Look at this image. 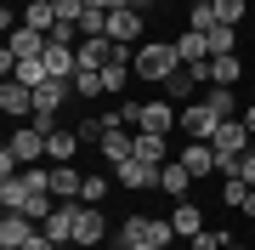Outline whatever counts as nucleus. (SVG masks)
I'll return each instance as SVG.
<instances>
[{"label":"nucleus","mask_w":255,"mask_h":250,"mask_svg":"<svg viewBox=\"0 0 255 250\" xmlns=\"http://www.w3.org/2000/svg\"><path fill=\"white\" fill-rule=\"evenodd\" d=\"M176 68H182V51H176V40H147V46L136 51V74L142 80H170Z\"/></svg>","instance_id":"1"},{"label":"nucleus","mask_w":255,"mask_h":250,"mask_svg":"<svg viewBox=\"0 0 255 250\" xmlns=\"http://www.w3.org/2000/svg\"><path fill=\"white\" fill-rule=\"evenodd\" d=\"M57 23H63V17H57V0H28V6H23V28H40V34H51Z\"/></svg>","instance_id":"14"},{"label":"nucleus","mask_w":255,"mask_h":250,"mask_svg":"<svg viewBox=\"0 0 255 250\" xmlns=\"http://www.w3.org/2000/svg\"><path fill=\"white\" fill-rule=\"evenodd\" d=\"M108 85H102V68H80L74 74V97H102Z\"/></svg>","instance_id":"27"},{"label":"nucleus","mask_w":255,"mask_h":250,"mask_svg":"<svg viewBox=\"0 0 255 250\" xmlns=\"http://www.w3.org/2000/svg\"><path fill=\"white\" fill-rule=\"evenodd\" d=\"M204 102L221 114V120H238V97H233V85H204Z\"/></svg>","instance_id":"21"},{"label":"nucleus","mask_w":255,"mask_h":250,"mask_svg":"<svg viewBox=\"0 0 255 250\" xmlns=\"http://www.w3.org/2000/svg\"><path fill=\"white\" fill-rule=\"evenodd\" d=\"M182 165H187L193 176L216 171V148H210V142H187V148H182Z\"/></svg>","instance_id":"20"},{"label":"nucleus","mask_w":255,"mask_h":250,"mask_svg":"<svg viewBox=\"0 0 255 250\" xmlns=\"http://www.w3.org/2000/svg\"><path fill=\"white\" fill-rule=\"evenodd\" d=\"M0 250H11V245H0Z\"/></svg>","instance_id":"41"},{"label":"nucleus","mask_w":255,"mask_h":250,"mask_svg":"<svg viewBox=\"0 0 255 250\" xmlns=\"http://www.w3.org/2000/svg\"><path fill=\"white\" fill-rule=\"evenodd\" d=\"M23 188H28V194H51V171H34V165H23Z\"/></svg>","instance_id":"32"},{"label":"nucleus","mask_w":255,"mask_h":250,"mask_svg":"<svg viewBox=\"0 0 255 250\" xmlns=\"http://www.w3.org/2000/svg\"><path fill=\"white\" fill-rule=\"evenodd\" d=\"M136 250H153V245H136Z\"/></svg>","instance_id":"40"},{"label":"nucleus","mask_w":255,"mask_h":250,"mask_svg":"<svg viewBox=\"0 0 255 250\" xmlns=\"http://www.w3.org/2000/svg\"><path fill=\"white\" fill-rule=\"evenodd\" d=\"M74 51H80V68H102V63L114 57V40H108V34H102V40H80Z\"/></svg>","instance_id":"18"},{"label":"nucleus","mask_w":255,"mask_h":250,"mask_svg":"<svg viewBox=\"0 0 255 250\" xmlns=\"http://www.w3.org/2000/svg\"><path fill=\"white\" fill-rule=\"evenodd\" d=\"M227 51H238V28H210V57H227Z\"/></svg>","instance_id":"29"},{"label":"nucleus","mask_w":255,"mask_h":250,"mask_svg":"<svg viewBox=\"0 0 255 250\" xmlns=\"http://www.w3.org/2000/svg\"><path fill=\"white\" fill-rule=\"evenodd\" d=\"M244 125H250V137H255V108H244Z\"/></svg>","instance_id":"38"},{"label":"nucleus","mask_w":255,"mask_h":250,"mask_svg":"<svg viewBox=\"0 0 255 250\" xmlns=\"http://www.w3.org/2000/svg\"><path fill=\"white\" fill-rule=\"evenodd\" d=\"M136 34H142V11H136V6L108 11V40H114V46H130Z\"/></svg>","instance_id":"8"},{"label":"nucleus","mask_w":255,"mask_h":250,"mask_svg":"<svg viewBox=\"0 0 255 250\" xmlns=\"http://www.w3.org/2000/svg\"><path fill=\"white\" fill-rule=\"evenodd\" d=\"M23 250H63V245H57V239H46V233H34V239H28Z\"/></svg>","instance_id":"36"},{"label":"nucleus","mask_w":255,"mask_h":250,"mask_svg":"<svg viewBox=\"0 0 255 250\" xmlns=\"http://www.w3.org/2000/svg\"><path fill=\"white\" fill-rule=\"evenodd\" d=\"M80 188H85V176L74 165H51V194L57 199H80Z\"/></svg>","instance_id":"17"},{"label":"nucleus","mask_w":255,"mask_h":250,"mask_svg":"<svg viewBox=\"0 0 255 250\" xmlns=\"http://www.w3.org/2000/svg\"><path fill=\"white\" fill-rule=\"evenodd\" d=\"M159 188H164L170 199H187V188H193V171L182 165V159H164V165H159Z\"/></svg>","instance_id":"11"},{"label":"nucleus","mask_w":255,"mask_h":250,"mask_svg":"<svg viewBox=\"0 0 255 250\" xmlns=\"http://www.w3.org/2000/svg\"><path fill=\"white\" fill-rule=\"evenodd\" d=\"M244 11H250V0H216V17L227 23V28H238V23H244Z\"/></svg>","instance_id":"30"},{"label":"nucleus","mask_w":255,"mask_h":250,"mask_svg":"<svg viewBox=\"0 0 255 250\" xmlns=\"http://www.w3.org/2000/svg\"><path fill=\"white\" fill-rule=\"evenodd\" d=\"M102 205H85L80 199V222H74V245H102Z\"/></svg>","instance_id":"10"},{"label":"nucleus","mask_w":255,"mask_h":250,"mask_svg":"<svg viewBox=\"0 0 255 250\" xmlns=\"http://www.w3.org/2000/svg\"><path fill=\"white\" fill-rule=\"evenodd\" d=\"M233 239L227 233H216V228H204V233H193V250H227Z\"/></svg>","instance_id":"33"},{"label":"nucleus","mask_w":255,"mask_h":250,"mask_svg":"<svg viewBox=\"0 0 255 250\" xmlns=\"http://www.w3.org/2000/svg\"><path fill=\"white\" fill-rule=\"evenodd\" d=\"M28 239H34V222H28L23 211H6V216H0V245H11V250H23Z\"/></svg>","instance_id":"13"},{"label":"nucleus","mask_w":255,"mask_h":250,"mask_svg":"<svg viewBox=\"0 0 255 250\" xmlns=\"http://www.w3.org/2000/svg\"><path fill=\"white\" fill-rule=\"evenodd\" d=\"M170 222H176V233H182V239L204 233V216H199V205H176V211H170Z\"/></svg>","instance_id":"25"},{"label":"nucleus","mask_w":255,"mask_h":250,"mask_svg":"<svg viewBox=\"0 0 255 250\" xmlns=\"http://www.w3.org/2000/svg\"><path fill=\"white\" fill-rule=\"evenodd\" d=\"M176 51H182V63H204V57H210V34H199V28H187V34L176 40Z\"/></svg>","instance_id":"23"},{"label":"nucleus","mask_w":255,"mask_h":250,"mask_svg":"<svg viewBox=\"0 0 255 250\" xmlns=\"http://www.w3.org/2000/svg\"><path fill=\"white\" fill-rule=\"evenodd\" d=\"M0 108H6L11 120H34V91L17 85V80H6V85H0Z\"/></svg>","instance_id":"9"},{"label":"nucleus","mask_w":255,"mask_h":250,"mask_svg":"<svg viewBox=\"0 0 255 250\" xmlns=\"http://www.w3.org/2000/svg\"><path fill=\"white\" fill-rule=\"evenodd\" d=\"M238 176H244V182H250V188H255V148H250V154H244V159H238Z\"/></svg>","instance_id":"35"},{"label":"nucleus","mask_w":255,"mask_h":250,"mask_svg":"<svg viewBox=\"0 0 255 250\" xmlns=\"http://www.w3.org/2000/svg\"><path fill=\"white\" fill-rule=\"evenodd\" d=\"M182 131L193 142H216V131H221V114L210 108V102L199 97V102H182Z\"/></svg>","instance_id":"2"},{"label":"nucleus","mask_w":255,"mask_h":250,"mask_svg":"<svg viewBox=\"0 0 255 250\" xmlns=\"http://www.w3.org/2000/svg\"><path fill=\"white\" fill-rule=\"evenodd\" d=\"M40 63H46L51 80H74V74H80V51H74V46H57V40H46V57H40Z\"/></svg>","instance_id":"5"},{"label":"nucleus","mask_w":255,"mask_h":250,"mask_svg":"<svg viewBox=\"0 0 255 250\" xmlns=\"http://www.w3.org/2000/svg\"><path fill=\"white\" fill-rule=\"evenodd\" d=\"M6 80H17V85H28V91H40V85H46L51 74H46V63H40V57H28V63H17Z\"/></svg>","instance_id":"22"},{"label":"nucleus","mask_w":255,"mask_h":250,"mask_svg":"<svg viewBox=\"0 0 255 250\" xmlns=\"http://www.w3.org/2000/svg\"><path fill=\"white\" fill-rule=\"evenodd\" d=\"M91 11H119V6H130V0H85Z\"/></svg>","instance_id":"37"},{"label":"nucleus","mask_w":255,"mask_h":250,"mask_svg":"<svg viewBox=\"0 0 255 250\" xmlns=\"http://www.w3.org/2000/svg\"><path fill=\"white\" fill-rule=\"evenodd\" d=\"M210 68H216V85H238V80H244V74H238V51L210 57Z\"/></svg>","instance_id":"28"},{"label":"nucleus","mask_w":255,"mask_h":250,"mask_svg":"<svg viewBox=\"0 0 255 250\" xmlns=\"http://www.w3.org/2000/svg\"><path fill=\"white\" fill-rule=\"evenodd\" d=\"M74 222H80V199H57V211L40 222V233L57 245H74Z\"/></svg>","instance_id":"4"},{"label":"nucleus","mask_w":255,"mask_h":250,"mask_svg":"<svg viewBox=\"0 0 255 250\" xmlns=\"http://www.w3.org/2000/svg\"><path fill=\"white\" fill-rule=\"evenodd\" d=\"M187 23L199 28V34H210V28H221V17H216V0H193V11H187Z\"/></svg>","instance_id":"26"},{"label":"nucleus","mask_w":255,"mask_h":250,"mask_svg":"<svg viewBox=\"0 0 255 250\" xmlns=\"http://www.w3.org/2000/svg\"><path fill=\"white\" fill-rule=\"evenodd\" d=\"M97 148H102V154H108V165H125V159H130V154H136V137H130V131H125V125H119V131H108V137H102V142H97Z\"/></svg>","instance_id":"15"},{"label":"nucleus","mask_w":255,"mask_h":250,"mask_svg":"<svg viewBox=\"0 0 255 250\" xmlns=\"http://www.w3.org/2000/svg\"><path fill=\"white\" fill-rule=\"evenodd\" d=\"M80 199H85V205H102V199H108V176L91 171V176H85V188H80Z\"/></svg>","instance_id":"31"},{"label":"nucleus","mask_w":255,"mask_h":250,"mask_svg":"<svg viewBox=\"0 0 255 250\" xmlns=\"http://www.w3.org/2000/svg\"><path fill=\"white\" fill-rule=\"evenodd\" d=\"M46 137H51V131H40L34 120H28V125L11 131V142H6V148L17 154V165H40V159H46Z\"/></svg>","instance_id":"3"},{"label":"nucleus","mask_w":255,"mask_h":250,"mask_svg":"<svg viewBox=\"0 0 255 250\" xmlns=\"http://www.w3.org/2000/svg\"><path fill=\"white\" fill-rule=\"evenodd\" d=\"M0 205H6V211H23V205H28V188H23V171H17V176H0Z\"/></svg>","instance_id":"24"},{"label":"nucleus","mask_w":255,"mask_h":250,"mask_svg":"<svg viewBox=\"0 0 255 250\" xmlns=\"http://www.w3.org/2000/svg\"><path fill=\"white\" fill-rule=\"evenodd\" d=\"M80 142H102V120H85L80 125Z\"/></svg>","instance_id":"34"},{"label":"nucleus","mask_w":255,"mask_h":250,"mask_svg":"<svg viewBox=\"0 0 255 250\" xmlns=\"http://www.w3.org/2000/svg\"><path fill=\"white\" fill-rule=\"evenodd\" d=\"M250 80H255V68H250Z\"/></svg>","instance_id":"42"},{"label":"nucleus","mask_w":255,"mask_h":250,"mask_svg":"<svg viewBox=\"0 0 255 250\" xmlns=\"http://www.w3.org/2000/svg\"><path fill=\"white\" fill-rule=\"evenodd\" d=\"M136 159H147V165H164V159H170V142H164L159 131H136Z\"/></svg>","instance_id":"16"},{"label":"nucleus","mask_w":255,"mask_h":250,"mask_svg":"<svg viewBox=\"0 0 255 250\" xmlns=\"http://www.w3.org/2000/svg\"><path fill=\"white\" fill-rule=\"evenodd\" d=\"M136 125H142V131H159V137H164V131L176 125V102H170V97L142 102V108H136Z\"/></svg>","instance_id":"7"},{"label":"nucleus","mask_w":255,"mask_h":250,"mask_svg":"<svg viewBox=\"0 0 255 250\" xmlns=\"http://www.w3.org/2000/svg\"><path fill=\"white\" fill-rule=\"evenodd\" d=\"M80 148H85V142H80V131H63V125H57L51 137H46V159H51V165H68Z\"/></svg>","instance_id":"12"},{"label":"nucleus","mask_w":255,"mask_h":250,"mask_svg":"<svg viewBox=\"0 0 255 250\" xmlns=\"http://www.w3.org/2000/svg\"><path fill=\"white\" fill-rule=\"evenodd\" d=\"M193 91H199V80H193V68H187V63L176 68L170 80H164V97H170V102H193Z\"/></svg>","instance_id":"19"},{"label":"nucleus","mask_w":255,"mask_h":250,"mask_svg":"<svg viewBox=\"0 0 255 250\" xmlns=\"http://www.w3.org/2000/svg\"><path fill=\"white\" fill-rule=\"evenodd\" d=\"M130 6H136V11H147V6H153V0H130Z\"/></svg>","instance_id":"39"},{"label":"nucleus","mask_w":255,"mask_h":250,"mask_svg":"<svg viewBox=\"0 0 255 250\" xmlns=\"http://www.w3.org/2000/svg\"><path fill=\"white\" fill-rule=\"evenodd\" d=\"M114 182L119 188H159V165H147V159L130 154L125 165H114Z\"/></svg>","instance_id":"6"}]
</instances>
